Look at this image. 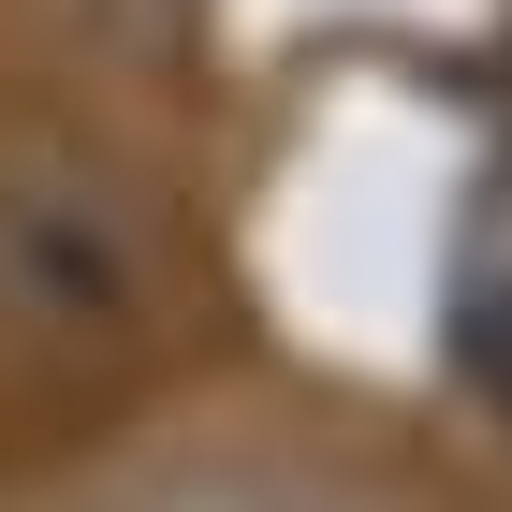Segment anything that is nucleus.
<instances>
[{
    "instance_id": "f257e3e1",
    "label": "nucleus",
    "mask_w": 512,
    "mask_h": 512,
    "mask_svg": "<svg viewBox=\"0 0 512 512\" xmlns=\"http://www.w3.org/2000/svg\"><path fill=\"white\" fill-rule=\"evenodd\" d=\"M176 205L74 118H0V352L103 366L176 308Z\"/></svg>"
},
{
    "instance_id": "f03ea898",
    "label": "nucleus",
    "mask_w": 512,
    "mask_h": 512,
    "mask_svg": "<svg viewBox=\"0 0 512 512\" xmlns=\"http://www.w3.org/2000/svg\"><path fill=\"white\" fill-rule=\"evenodd\" d=\"M88 512H366V498L293 439H176V454L118 469Z\"/></svg>"
},
{
    "instance_id": "7ed1b4c3",
    "label": "nucleus",
    "mask_w": 512,
    "mask_h": 512,
    "mask_svg": "<svg viewBox=\"0 0 512 512\" xmlns=\"http://www.w3.org/2000/svg\"><path fill=\"white\" fill-rule=\"evenodd\" d=\"M59 30H74L88 59L147 74V59H176V44H191V0H59Z\"/></svg>"
}]
</instances>
